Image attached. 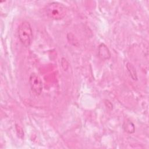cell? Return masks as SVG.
Wrapping results in <instances>:
<instances>
[{
  "label": "cell",
  "mask_w": 149,
  "mask_h": 149,
  "mask_svg": "<svg viewBox=\"0 0 149 149\" xmlns=\"http://www.w3.org/2000/svg\"><path fill=\"white\" fill-rule=\"evenodd\" d=\"M47 15L54 20L63 19L66 14V8L62 3L53 2L48 4L45 8Z\"/></svg>",
  "instance_id": "1"
},
{
  "label": "cell",
  "mask_w": 149,
  "mask_h": 149,
  "mask_svg": "<svg viewBox=\"0 0 149 149\" xmlns=\"http://www.w3.org/2000/svg\"><path fill=\"white\" fill-rule=\"evenodd\" d=\"M18 36L21 43L25 47H29L32 41L33 31L30 23L23 22L18 28Z\"/></svg>",
  "instance_id": "2"
},
{
  "label": "cell",
  "mask_w": 149,
  "mask_h": 149,
  "mask_svg": "<svg viewBox=\"0 0 149 149\" xmlns=\"http://www.w3.org/2000/svg\"><path fill=\"white\" fill-rule=\"evenodd\" d=\"M29 84L31 90L36 95L41 94L42 90V83L38 75L32 73L29 77Z\"/></svg>",
  "instance_id": "3"
},
{
  "label": "cell",
  "mask_w": 149,
  "mask_h": 149,
  "mask_svg": "<svg viewBox=\"0 0 149 149\" xmlns=\"http://www.w3.org/2000/svg\"><path fill=\"white\" fill-rule=\"evenodd\" d=\"M98 55L100 58L104 60L108 59L111 57V53L109 50L104 44H101L99 45Z\"/></svg>",
  "instance_id": "4"
},
{
  "label": "cell",
  "mask_w": 149,
  "mask_h": 149,
  "mask_svg": "<svg viewBox=\"0 0 149 149\" xmlns=\"http://www.w3.org/2000/svg\"><path fill=\"white\" fill-rule=\"evenodd\" d=\"M127 69L128 70V72L130 74V77L132 78L133 80H136L137 79V73L136 71V69L133 65L131 64L130 63H127L126 65Z\"/></svg>",
  "instance_id": "5"
},
{
  "label": "cell",
  "mask_w": 149,
  "mask_h": 149,
  "mask_svg": "<svg viewBox=\"0 0 149 149\" xmlns=\"http://www.w3.org/2000/svg\"><path fill=\"white\" fill-rule=\"evenodd\" d=\"M123 127H124L125 131H126L127 132H128L129 133H132L134 132V125L130 122H125L123 125Z\"/></svg>",
  "instance_id": "6"
},
{
  "label": "cell",
  "mask_w": 149,
  "mask_h": 149,
  "mask_svg": "<svg viewBox=\"0 0 149 149\" xmlns=\"http://www.w3.org/2000/svg\"><path fill=\"white\" fill-rule=\"evenodd\" d=\"M16 130H17V132L18 136H22L23 137V132L22 128L19 126H16Z\"/></svg>",
  "instance_id": "7"
}]
</instances>
